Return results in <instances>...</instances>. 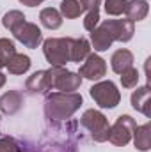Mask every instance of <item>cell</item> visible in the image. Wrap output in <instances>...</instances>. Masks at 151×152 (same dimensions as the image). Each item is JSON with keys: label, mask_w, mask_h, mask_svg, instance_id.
Instances as JSON below:
<instances>
[{"label": "cell", "mask_w": 151, "mask_h": 152, "mask_svg": "<svg viewBox=\"0 0 151 152\" xmlns=\"http://www.w3.org/2000/svg\"><path fill=\"white\" fill-rule=\"evenodd\" d=\"M82 103L84 99L78 92H50L44 99V117L50 122L70 120Z\"/></svg>", "instance_id": "1"}, {"label": "cell", "mask_w": 151, "mask_h": 152, "mask_svg": "<svg viewBox=\"0 0 151 152\" xmlns=\"http://www.w3.org/2000/svg\"><path fill=\"white\" fill-rule=\"evenodd\" d=\"M73 37H48L43 41V53L46 62L53 67H64L71 62Z\"/></svg>", "instance_id": "2"}, {"label": "cell", "mask_w": 151, "mask_h": 152, "mask_svg": "<svg viewBox=\"0 0 151 152\" xmlns=\"http://www.w3.org/2000/svg\"><path fill=\"white\" fill-rule=\"evenodd\" d=\"M80 124H82V127H85V129L89 131V134H91V138H93L94 142H98V143L107 142L109 127H110V126H109L107 117L101 113V112H98V110H94V108L85 110L84 115L80 117Z\"/></svg>", "instance_id": "3"}, {"label": "cell", "mask_w": 151, "mask_h": 152, "mask_svg": "<svg viewBox=\"0 0 151 152\" xmlns=\"http://www.w3.org/2000/svg\"><path fill=\"white\" fill-rule=\"evenodd\" d=\"M137 127V122L133 117L130 115H121L117 117V120L114 122V126L109 127V136L107 140L115 145V147H124L130 143L132 136H133V131Z\"/></svg>", "instance_id": "4"}, {"label": "cell", "mask_w": 151, "mask_h": 152, "mask_svg": "<svg viewBox=\"0 0 151 152\" xmlns=\"http://www.w3.org/2000/svg\"><path fill=\"white\" fill-rule=\"evenodd\" d=\"M91 97L100 108H115L121 101V92L117 90L115 83L107 80V81H98L89 88Z\"/></svg>", "instance_id": "5"}, {"label": "cell", "mask_w": 151, "mask_h": 152, "mask_svg": "<svg viewBox=\"0 0 151 152\" xmlns=\"http://www.w3.org/2000/svg\"><path fill=\"white\" fill-rule=\"evenodd\" d=\"M48 75H50V85H52V90H59V92H75L80 88L82 85V76L78 73L73 71H68L64 67H50L48 69Z\"/></svg>", "instance_id": "6"}, {"label": "cell", "mask_w": 151, "mask_h": 152, "mask_svg": "<svg viewBox=\"0 0 151 152\" xmlns=\"http://www.w3.org/2000/svg\"><path fill=\"white\" fill-rule=\"evenodd\" d=\"M101 27L110 34L112 41H119V42H128L135 34V25L128 18L126 20H105Z\"/></svg>", "instance_id": "7"}, {"label": "cell", "mask_w": 151, "mask_h": 152, "mask_svg": "<svg viewBox=\"0 0 151 152\" xmlns=\"http://www.w3.org/2000/svg\"><path fill=\"white\" fill-rule=\"evenodd\" d=\"M78 75L82 78H85V80L98 81V80H101L103 76L107 75V62L98 53H89L85 57V62L80 66Z\"/></svg>", "instance_id": "8"}, {"label": "cell", "mask_w": 151, "mask_h": 152, "mask_svg": "<svg viewBox=\"0 0 151 152\" xmlns=\"http://www.w3.org/2000/svg\"><path fill=\"white\" fill-rule=\"evenodd\" d=\"M13 36L18 39L25 48H38L39 44L43 42V34H41V28H39L36 23H30V21H23L14 32Z\"/></svg>", "instance_id": "9"}, {"label": "cell", "mask_w": 151, "mask_h": 152, "mask_svg": "<svg viewBox=\"0 0 151 152\" xmlns=\"http://www.w3.org/2000/svg\"><path fill=\"white\" fill-rule=\"evenodd\" d=\"M25 97L20 90H9L0 97V112L4 115H14L23 108Z\"/></svg>", "instance_id": "10"}, {"label": "cell", "mask_w": 151, "mask_h": 152, "mask_svg": "<svg viewBox=\"0 0 151 152\" xmlns=\"http://www.w3.org/2000/svg\"><path fill=\"white\" fill-rule=\"evenodd\" d=\"M25 88H27L30 94H46L48 90H52L48 69H44V71H36L34 75L29 76V78H27V83H25Z\"/></svg>", "instance_id": "11"}, {"label": "cell", "mask_w": 151, "mask_h": 152, "mask_svg": "<svg viewBox=\"0 0 151 152\" xmlns=\"http://www.w3.org/2000/svg\"><path fill=\"white\" fill-rule=\"evenodd\" d=\"M132 106L144 113L148 118H151V88L150 85H144L141 88H137L133 94H132Z\"/></svg>", "instance_id": "12"}, {"label": "cell", "mask_w": 151, "mask_h": 152, "mask_svg": "<svg viewBox=\"0 0 151 152\" xmlns=\"http://www.w3.org/2000/svg\"><path fill=\"white\" fill-rule=\"evenodd\" d=\"M110 66H112V71L121 75L123 71L133 67V53L126 48H121L117 51H114L112 57H110Z\"/></svg>", "instance_id": "13"}, {"label": "cell", "mask_w": 151, "mask_h": 152, "mask_svg": "<svg viewBox=\"0 0 151 152\" xmlns=\"http://www.w3.org/2000/svg\"><path fill=\"white\" fill-rule=\"evenodd\" d=\"M84 9L87 11L85 20H84V28L87 32H93L100 21V4L101 0H82Z\"/></svg>", "instance_id": "14"}, {"label": "cell", "mask_w": 151, "mask_h": 152, "mask_svg": "<svg viewBox=\"0 0 151 152\" xmlns=\"http://www.w3.org/2000/svg\"><path fill=\"white\" fill-rule=\"evenodd\" d=\"M150 12V4L148 0H128L126 4V9H124V14L130 21H141L148 16Z\"/></svg>", "instance_id": "15"}, {"label": "cell", "mask_w": 151, "mask_h": 152, "mask_svg": "<svg viewBox=\"0 0 151 152\" xmlns=\"http://www.w3.org/2000/svg\"><path fill=\"white\" fill-rule=\"evenodd\" d=\"M133 145L141 152H148L151 149V124L146 122L142 126H137L133 131Z\"/></svg>", "instance_id": "16"}, {"label": "cell", "mask_w": 151, "mask_h": 152, "mask_svg": "<svg viewBox=\"0 0 151 152\" xmlns=\"http://www.w3.org/2000/svg\"><path fill=\"white\" fill-rule=\"evenodd\" d=\"M112 37H110V34L100 25V27H96L93 32H91V44H93V48H94V51H107L110 46H112Z\"/></svg>", "instance_id": "17"}, {"label": "cell", "mask_w": 151, "mask_h": 152, "mask_svg": "<svg viewBox=\"0 0 151 152\" xmlns=\"http://www.w3.org/2000/svg\"><path fill=\"white\" fill-rule=\"evenodd\" d=\"M39 21H41L43 27H46V28H50V30H57V28L62 25V16H61V12H59L57 9L46 7V9H43V11L39 12Z\"/></svg>", "instance_id": "18"}, {"label": "cell", "mask_w": 151, "mask_h": 152, "mask_svg": "<svg viewBox=\"0 0 151 152\" xmlns=\"http://www.w3.org/2000/svg\"><path fill=\"white\" fill-rule=\"evenodd\" d=\"M30 58L27 57V55H23V53H14L13 55V58L9 60V64L5 66L7 67V71L11 73V75H23V73H27L29 69H30Z\"/></svg>", "instance_id": "19"}, {"label": "cell", "mask_w": 151, "mask_h": 152, "mask_svg": "<svg viewBox=\"0 0 151 152\" xmlns=\"http://www.w3.org/2000/svg\"><path fill=\"white\" fill-rule=\"evenodd\" d=\"M91 53V44L85 37H78L73 39V44H71V62H84L85 57Z\"/></svg>", "instance_id": "20"}, {"label": "cell", "mask_w": 151, "mask_h": 152, "mask_svg": "<svg viewBox=\"0 0 151 152\" xmlns=\"http://www.w3.org/2000/svg\"><path fill=\"white\" fill-rule=\"evenodd\" d=\"M84 12H85V9H84L82 0H62L61 2V16H64L68 20H75Z\"/></svg>", "instance_id": "21"}, {"label": "cell", "mask_w": 151, "mask_h": 152, "mask_svg": "<svg viewBox=\"0 0 151 152\" xmlns=\"http://www.w3.org/2000/svg\"><path fill=\"white\" fill-rule=\"evenodd\" d=\"M23 21H27V18H25V14L21 12V11H9V12H5L4 14V18H2V23H4V27L7 28V30H11V32H14Z\"/></svg>", "instance_id": "22"}, {"label": "cell", "mask_w": 151, "mask_h": 152, "mask_svg": "<svg viewBox=\"0 0 151 152\" xmlns=\"http://www.w3.org/2000/svg\"><path fill=\"white\" fill-rule=\"evenodd\" d=\"M14 53H16L14 42H13L11 39H5V37L0 39V69L9 64V60L13 58Z\"/></svg>", "instance_id": "23"}, {"label": "cell", "mask_w": 151, "mask_h": 152, "mask_svg": "<svg viewBox=\"0 0 151 152\" xmlns=\"http://www.w3.org/2000/svg\"><path fill=\"white\" fill-rule=\"evenodd\" d=\"M137 83H139V71L135 67H130L121 73V85L124 88H133L137 87Z\"/></svg>", "instance_id": "24"}, {"label": "cell", "mask_w": 151, "mask_h": 152, "mask_svg": "<svg viewBox=\"0 0 151 152\" xmlns=\"http://www.w3.org/2000/svg\"><path fill=\"white\" fill-rule=\"evenodd\" d=\"M126 4L128 0H105V12L110 14V16H119L124 12L126 9Z\"/></svg>", "instance_id": "25"}, {"label": "cell", "mask_w": 151, "mask_h": 152, "mask_svg": "<svg viewBox=\"0 0 151 152\" xmlns=\"http://www.w3.org/2000/svg\"><path fill=\"white\" fill-rule=\"evenodd\" d=\"M20 143L13 136H2L0 138V152H18Z\"/></svg>", "instance_id": "26"}, {"label": "cell", "mask_w": 151, "mask_h": 152, "mask_svg": "<svg viewBox=\"0 0 151 152\" xmlns=\"http://www.w3.org/2000/svg\"><path fill=\"white\" fill-rule=\"evenodd\" d=\"M23 5H27V7H36V5H41L44 0H20Z\"/></svg>", "instance_id": "27"}, {"label": "cell", "mask_w": 151, "mask_h": 152, "mask_svg": "<svg viewBox=\"0 0 151 152\" xmlns=\"http://www.w3.org/2000/svg\"><path fill=\"white\" fill-rule=\"evenodd\" d=\"M18 152H36V149H34V147H21V145H20V151Z\"/></svg>", "instance_id": "28"}, {"label": "cell", "mask_w": 151, "mask_h": 152, "mask_svg": "<svg viewBox=\"0 0 151 152\" xmlns=\"http://www.w3.org/2000/svg\"><path fill=\"white\" fill-rule=\"evenodd\" d=\"M5 80H7V78H5V75H4V73H0V88L5 85Z\"/></svg>", "instance_id": "29"}]
</instances>
